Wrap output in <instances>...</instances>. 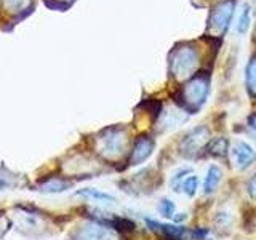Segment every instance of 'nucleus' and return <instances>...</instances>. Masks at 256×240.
<instances>
[{"mask_svg": "<svg viewBox=\"0 0 256 240\" xmlns=\"http://www.w3.org/2000/svg\"><path fill=\"white\" fill-rule=\"evenodd\" d=\"M197 53L190 46L176 48L170 56V69L176 78H186L192 76V72L197 68Z\"/></svg>", "mask_w": 256, "mask_h": 240, "instance_id": "obj_1", "label": "nucleus"}, {"mask_svg": "<svg viewBox=\"0 0 256 240\" xmlns=\"http://www.w3.org/2000/svg\"><path fill=\"white\" fill-rule=\"evenodd\" d=\"M206 94H208V78L205 76H198L196 78H192L182 90L184 106L190 110H197L205 102Z\"/></svg>", "mask_w": 256, "mask_h": 240, "instance_id": "obj_2", "label": "nucleus"}, {"mask_svg": "<svg viewBox=\"0 0 256 240\" xmlns=\"http://www.w3.org/2000/svg\"><path fill=\"white\" fill-rule=\"evenodd\" d=\"M210 141V132L206 126H198L192 130L181 142V154L188 158H194L200 150L208 146Z\"/></svg>", "mask_w": 256, "mask_h": 240, "instance_id": "obj_3", "label": "nucleus"}, {"mask_svg": "<svg viewBox=\"0 0 256 240\" xmlns=\"http://www.w3.org/2000/svg\"><path fill=\"white\" fill-rule=\"evenodd\" d=\"M126 134L120 128H110L101 138V154L106 157H118L125 152Z\"/></svg>", "mask_w": 256, "mask_h": 240, "instance_id": "obj_4", "label": "nucleus"}, {"mask_svg": "<svg viewBox=\"0 0 256 240\" xmlns=\"http://www.w3.org/2000/svg\"><path fill=\"white\" fill-rule=\"evenodd\" d=\"M232 10H234V2L228 0V2H222L213 10L210 16V30L216 32V34H224V30L228 29Z\"/></svg>", "mask_w": 256, "mask_h": 240, "instance_id": "obj_5", "label": "nucleus"}, {"mask_svg": "<svg viewBox=\"0 0 256 240\" xmlns=\"http://www.w3.org/2000/svg\"><path fill=\"white\" fill-rule=\"evenodd\" d=\"M74 240H117L114 232L109 230L104 226H98V224H85V226L80 228Z\"/></svg>", "mask_w": 256, "mask_h": 240, "instance_id": "obj_6", "label": "nucleus"}, {"mask_svg": "<svg viewBox=\"0 0 256 240\" xmlns=\"http://www.w3.org/2000/svg\"><path fill=\"white\" fill-rule=\"evenodd\" d=\"M230 152H232V158H234V162L238 168L250 166L256 160V152L253 150V148L242 141L236 142Z\"/></svg>", "mask_w": 256, "mask_h": 240, "instance_id": "obj_7", "label": "nucleus"}, {"mask_svg": "<svg viewBox=\"0 0 256 240\" xmlns=\"http://www.w3.org/2000/svg\"><path fill=\"white\" fill-rule=\"evenodd\" d=\"M154 150V141L148 136H141V138L134 142V148L132 152V157H130V164L132 165H140L142 164L144 160H148Z\"/></svg>", "mask_w": 256, "mask_h": 240, "instance_id": "obj_8", "label": "nucleus"}, {"mask_svg": "<svg viewBox=\"0 0 256 240\" xmlns=\"http://www.w3.org/2000/svg\"><path fill=\"white\" fill-rule=\"evenodd\" d=\"M221 181V170L216 165H212L206 172V178H205V194H212V192L218 188V184Z\"/></svg>", "mask_w": 256, "mask_h": 240, "instance_id": "obj_9", "label": "nucleus"}, {"mask_svg": "<svg viewBox=\"0 0 256 240\" xmlns=\"http://www.w3.org/2000/svg\"><path fill=\"white\" fill-rule=\"evenodd\" d=\"M208 150H210L212 156H216V157H224L228 152V141L224 138H216L213 140L210 144H208Z\"/></svg>", "mask_w": 256, "mask_h": 240, "instance_id": "obj_10", "label": "nucleus"}, {"mask_svg": "<svg viewBox=\"0 0 256 240\" xmlns=\"http://www.w3.org/2000/svg\"><path fill=\"white\" fill-rule=\"evenodd\" d=\"M246 85L253 96H256V58H252L246 68Z\"/></svg>", "mask_w": 256, "mask_h": 240, "instance_id": "obj_11", "label": "nucleus"}, {"mask_svg": "<svg viewBox=\"0 0 256 240\" xmlns=\"http://www.w3.org/2000/svg\"><path fill=\"white\" fill-rule=\"evenodd\" d=\"M78 196H85V197H90V198H94V200H101V202H114V197L106 194V192H101L98 189H82L77 192Z\"/></svg>", "mask_w": 256, "mask_h": 240, "instance_id": "obj_12", "label": "nucleus"}, {"mask_svg": "<svg viewBox=\"0 0 256 240\" xmlns=\"http://www.w3.org/2000/svg\"><path fill=\"white\" fill-rule=\"evenodd\" d=\"M70 188V182H66V181H61V180H52L45 182L42 186V190L44 192H62Z\"/></svg>", "mask_w": 256, "mask_h": 240, "instance_id": "obj_13", "label": "nucleus"}, {"mask_svg": "<svg viewBox=\"0 0 256 240\" xmlns=\"http://www.w3.org/2000/svg\"><path fill=\"white\" fill-rule=\"evenodd\" d=\"M197 186H198L197 176L190 174V176H188L186 180H184V182H182V190L186 192V194H188L189 197H194V196H196V192H197Z\"/></svg>", "mask_w": 256, "mask_h": 240, "instance_id": "obj_14", "label": "nucleus"}, {"mask_svg": "<svg viewBox=\"0 0 256 240\" xmlns=\"http://www.w3.org/2000/svg\"><path fill=\"white\" fill-rule=\"evenodd\" d=\"M190 173V170L189 168H181V170H178L176 172L173 176H172V180H170V184H172V188H173V190H176L178 192L180 189H182V182H184V174H189Z\"/></svg>", "mask_w": 256, "mask_h": 240, "instance_id": "obj_15", "label": "nucleus"}, {"mask_svg": "<svg viewBox=\"0 0 256 240\" xmlns=\"http://www.w3.org/2000/svg\"><path fill=\"white\" fill-rule=\"evenodd\" d=\"M248 24H250V8L245 5L242 14H240L238 22H237V30L238 34H245L246 29H248Z\"/></svg>", "mask_w": 256, "mask_h": 240, "instance_id": "obj_16", "label": "nucleus"}, {"mask_svg": "<svg viewBox=\"0 0 256 240\" xmlns=\"http://www.w3.org/2000/svg\"><path fill=\"white\" fill-rule=\"evenodd\" d=\"M160 212H162V214L166 216V218H172V216L174 214V204L172 202V200L164 198L162 202H160Z\"/></svg>", "mask_w": 256, "mask_h": 240, "instance_id": "obj_17", "label": "nucleus"}, {"mask_svg": "<svg viewBox=\"0 0 256 240\" xmlns=\"http://www.w3.org/2000/svg\"><path fill=\"white\" fill-rule=\"evenodd\" d=\"M248 194H250L252 198L256 200V174L250 180V182H248Z\"/></svg>", "mask_w": 256, "mask_h": 240, "instance_id": "obj_18", "label": "nucleus"}, {"mask_svg": "<svg viewBox=\"0 0 256 240\" xmlns=\"http://www.w3.org/2000/svg\"><path fill=\"white\" fill-rule=\"evenodd\" d=\"M250 125H252V128L256 132V114H253L252 117H250Z\"/></svg>", "mask_w": 256, "mask_h": 240, "instance_id": "obj_19", "label": "nucleus"}]
</instances>
